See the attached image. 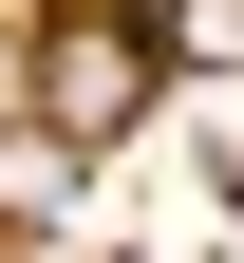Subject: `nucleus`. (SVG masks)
Returning a JSON list of instances; mask_svg holds the SVG:
<instances>
[{
	"label": "nucleus",
	"mask_w": 244,
	"mask_h": 263,
	"mask_svg": "<svg viewBox=\"0 0 244 263\" xmlns=\"http://www.w3.org/2000/svg\"><path fill=\"white\" fill-rule=\"evenodd\" d=\"M151 76H169L151 19H94V0H76V19L38 38V132H57V151H113V132L151 113Z\"/></svg>",
	"instance_id": "1"
},
{
	"label": "nucleus",
	"mask_w": 244,
	"mask_h": 263,
	"mask_svg": "<svg viewBox=\"0 0 244 263\" xmlns=\"http://www.w3.org/2000/svg\"><path fill=\"white\" fill-rule=\"evenodd\" d=\"M0 207H19V226H57V207H76V151H57V132H38V151H0Z\"/></svg>",
	"instance_id": "2"
},
{
	"label": "nucleus",
	"mask_w": 244,
	"mask_h": 263,
	"mask_svg": "<svg viewBox=\"0 0 244 263\" xmlns=\"http://www.w3.org/2000/svg\"><path fill=\"white\" fill-rule=\"evenodd\" d=\"M169 57H207V76H244V0H169Z\"/></svg>",
	"instance_id": "3"
}]
</instances>
